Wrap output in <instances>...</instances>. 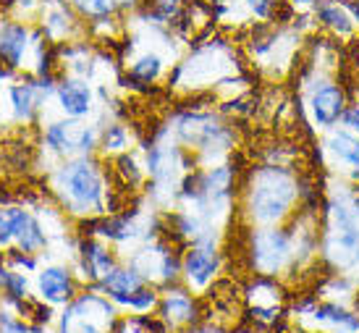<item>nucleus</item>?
<instances>
[{
  "label": "nucleus",
  "mask_w": 359,
  "mask_h": 333,
  "mask_svg": "<svg viewBox=\"0 0 359 333\" xmlns=\"http://www.w3.org/2000/svg\"><path fill=\"white\" fill-rule=\"evenodd\" d=\"M53 192L58 194L63 208L74 215H100L105 208V182L100 165L87 158L63 163L53 176Z\"/></svg>",
  "instance_id": "f257e3e1"
},
{
  "label": "nucleus",
  "mask_w": 359,
  "mask_h": 333,
  "mask_svg": "<svg viewBox=\"0 0 359 333\" xmlns=\"http://www.w3.org/2000/svg\"><path fill=\"white\" fill-rule=\"evenodd\" d=\"M297 184L291 182V176L280 168H265L257 171L255 186L250 192V210L257 221H276L294 202Z\"/></svg>",
  "instance_id": "f03ea898"
},
{
  "label": "nucleus",
  "mask_w": 359,
  "mask_h": 333,
  "mask_svg": "<svg viewBox=\"0 0 359 333\" xmlns=\"http://www.w3.org/2000/svg\"><path fill=\"white\" fill-rule=\"evenodd\" d=\"M116 310L102 294H81L66 304L58 333H110Z\"/></svg>",
  "instance_id": "7ed1b4c3"
},
{
  "label": "nucleus",
  "mask_w": 359,
  "mask_h": 333,
  "mask_svg": "<svg viewBox=\"0 0 359 333\" xmlns=\"http://www.w3.org/2000/svg\"><path fill=\"white\" fill-rule=\"evenodd\" d=\"M97 134L92 126L81 121H58L50 123L45 132V144L58 155H71V152H90L95 147Z\"/></svg>",
  "instance_id": "20e7f679"
},
{
  "label": "nucleus",
  "mask_w": 359,
  "mask_h": 333,
  "mask_svg": "<svg viewBox=\"0 0 359 333\" xmlns=\"http://www.w3.org/2000/svg\"><path fill=\"white\" fill-rule=\"evenodd\" d=\"M289 257V236L283 231H259L252 236V265L259 273H276Z\"/></svg>",
  "instance_id": "39448f33"
},
{
  "label": "nucleus",
  "mask_w": 359,
  "mask_h": 333,
  "mask_svg": "<svg viewBox=\"0 0 359 333\" xmlns=\"http://www.w3.org/2000/svg\"><path fill=\"white\" fill-rule=\"evenodd\" d=\"M37 294L42 302H48L50 307L55 304H69L76 294V283L66 268L60 265H48L37 273Z\"/></svg>",
  "instance_id": "423d86ee"
},
{
  "label": "nucleus",
  "mask_w": 359,
  "mask_h": 333,
  "mask_svg": "<svg viewBox=\"0 0 359 333\" xmlns=\"http://www.w3.org/2000/svg\"><path fill=\"white\" fill-rule=\"evenodd\" d=\"M218 268H220L218 252L205 239H200V242L194 244V247H189L187 254H184V273H187L189 283H194V286H205V283L212 281V276L218 273Z\"/></svg>",
  "instance_id": "0eeeda50"
},
{
  "label": "nucleus",
  "mask_w": 359,
  "mask_h": 333,
  "mask_svg": "<svg viewBox=\"0 0 359 333\" xmlns=\"http://www.w3.org/2000/svg\"><path fill=\"white\" fill-rule=\"evenodd\" d=\"M344 113V90L339 84H323L312 95V116L315 121L323 126L339 121V116Z\"/></svg>",
  "instance_id": "6e6552de"
},
{
  "label": "nucleus",
  "mask_w": 359,
  "mask_h": 333,
  "mask_svg": "<svg viewBox=\"0 0 359 333\" xmlns=\"http://www.w3.org/2000/svg\"><path fill=\"white\" fill-rule=\"evenodd\" d=\"M55 95H58V102H60V108H63V113L71 116V118H81V116H87V113H90L92 92H90V87H84L81 81L63 79L58 84Z\"/></svg>",
  "instance_id": "1a4fd4ad"
},
{
  "label": "nucleus",
  "mask_w": 359,
  "mask_h": 333,
  "mask_svg": "<svg viewBox=\"0 0 359 333\" xmlns=\"http://www.w3.org/2000/svg\"><path fill=\"white\" fill-rule=\"evenodd\" d=\"M48 90H50L48 81H42V84H32V81L13 84V87H11V102H13L16 118H19V121H32L37 108H40L42 92L48 95Z\"/></svg>",
  "instance_id": "9d476101"
},
{
  "label": "nucleus",
  "mask_w": 359,
  "mask_h": 333,
  "mask_svg": "<svg viewBox=\"0 0 359 333\" xmlns=\"http://www.w3.org/2000/svg\"><path fill=\"white\" fill-rule=\"evenodd\" d=\"M142 281H144V278H142L134 268H131V271L113 268V271H110L108 276L100 281V292L105 294V297H110L113 302L121 304L129 294H134L137 289H142Z\"/></svg>",
  "instance_id": "9b49d317"
},
{
  "label": "nucleus",
  "mask_w": 359,
  "mask_h": 333,
  "mask_svg": "<svg viewBox=\"0 0 359 333\" xmlns=\"http://www.w3.org/2000/svg\"><path fill=\"white\" fill-rule=\"evenodd\" d=\"M116 268L113 254L97 242L81 244V271L87 273V281H102Z\"/></svg>",
  "instance_id": "f8f14e48"
},
{
  "label": "nucleus",
  "mask_w": 359,
  "mask_h": 333,
  "mask_svg": "<svg viewBox=\"0 0 359 333\" xmlns=\"http://www.w3.org/2000/svg\"><path fill=\"white\" fill-rule=\"evenodd\" d=\"M160 313H163V320L168 325H187L194 323L197 307H194V299L187 292H168L160 299Z\"/></svg>",
  "instance_id": "ddd939ff"
},
{
  "label": "nucleus",
  "mask_w": 359,
  "mask_h": 333,
  "mask_svg": "<svg viewBox=\"0 0 359 333\" xmlns=\"http://www.w3.org/2000/svg\"><path fill=\"white\" fill-rule=\"evenodd\" d=\"M27 40H29V34L24 27H16V24H11L6 29L0 32V58L6 61L8 69H16L24 58V50H27Z\"/></svg>",
  "instance_id": "4468645a"
},
{
  "label": "nucleus",
  "mask_w": 359,
  "mask_h": 333,
  "mask_svg": "<svg viewBox=\"0 0 359 333\" xmlns=\"http://www.w3.org/2000/svg\"><path fill=\"white\" fill-rule=\"evenodd\" d=\"M29 210H24L19 205H0V247L16 244V236L29 221Z\"/></svg>",
  "instance_id": "2eb2a0df"
},
{
  "label": "nucleus",
  "mask_w": 359,
  "mask_h": 333,
  "mask_svg": "<svg viewBox=\"0 0 359 333\" xmlns=\"http://www.w3.org/2000/svg\"><path fill=\"white\" fill-rule=\"evenodd\" d=\"M318 19L323 21L328 29L336 32V34H349L351 32V16L341 8L339 3H333V0H320Z\"/></svg>",
  "instance_id": "dca6fc26"
},
{
  "label": "nucleus",
  "mask_w": 359,
  "mask_h": 333,
  "mask_svg": "<svg viewBox=\"0 0 359 333\" xmlns=\"http://www.w3.org/2000/svg\"><path fill=\"white\" fill-rule=\"evenodd\" d=\"M330 152H333L341 163L357 168V173H359V140H354L349 134H333V137H330Z\"/></svg>",
  "instance_id": "f3484780"
},
{
  "label": "nucleus",
  "mask_w": 359,
  "mask_h": 333,
  "mask_svg": "<svg viewBox=\"0 0 359 333\" xmlns=\"http://www.w3.org/2000/svg\"><path fill=\"white\" fill-rule=\"evenodd\" d=\"M160 69H163V61H160L155 53H152V55H142L140 61L131 66V76L140 81H152V79H158Z\"/></svg>",
  "instance_id": "a211bd4d"
},
{
  "label": "nucleus",
  "mask_w": 359,
  "mask_h": 333,
  "mask_svg": "<svg viewBox=\"0 0 359 333\" xmlns=\"http://www.w3.org/2000/svg\"><path fill=\"white\" fill-rule=\"evenodd\" d=\"M116 173H118V179L123 186H134V184H140L142 173L137 171V163L131 155H118L116 158Z\"/></svg>",
  "instance_id": "6ab92c4d"
},
{
  "label": "nucleus",
  "mask_w": 359,
  "mask_h": 333,
  "mask_svg": "<svg viewBox=\"0 0 359 333\" xmlns=\"http://www.w3.org/2000/svg\"><path fill=\"white\" fill-rule=\"evenodd\" d=\"M129 142V132L126 126H108L105 134H102V147L108 152H121Z\"/></svg>",
  "instance_id": "aec40b11"
},
{
  "label": "nucleus",
  "mask_w": 359,
  "mask_h": 333,
  "mask_svg": "<svg viewBox=\"0 0 359 333\" xmlns=\"http://www.w3.org/2000/svg\"><path fill=\"white\" fill-rule=\"evenodd\" d=\"M181 13L179 0H152V16L158 21H173Z\"/></svg>",
  "instance_id": "412c9836"
},
{
  "label": "nucleus",
  "mask_w": 359,
  "mask_h": 333,
  "mask_svg": "<svg viewBox=\"0 0 359 333\" xmlns=\"http://www.w3.org/2000/svg\"><path fill=\"white\" fill-rule=\"evenodd\" d=\"M74 6H79L90 16H108L113 11V0H71Z\"/></svg>",
  "instance_id": "4be33fe9"
},
{
  "label": "nucleus",
  "mask_w": 359,
  "mask_h": 333,
  "mask_svg": "<svg viewBox=\"0 0 359 333\" xmlns=\"http://www.w3.org/2000/svg\"><path fill=\"white\" fill-rule=\"evenodd\" d=\"M341 116H344V123H346L349 129L359 132V105H351V108H346V111L341 113Z\"/></svg>",
  "instance_id": "5701e85b"
},
{
  "label": "nucleus",
  "mask_w": 359,
  "mask_h": 333,
  "mask_svg": "<svg viewBox=\"0 0 359 333\" xmlns=\"http://www.w3.org/2000/svg\"><path fill=\"white\" fill-rule=\"evenodd\" d=\"M247 3H252V8L257 11L259 16H265L270 11V3H273V0H247Z\"/></svg>",
  "instance_id": "b1692460"
},
{
  "label": "nucleus",
  "mask_w": 359,
  "mask_h": 333,
  "mask_svg": "<svg viewBox=\"0 0 359 333\" xmlns=\"http://www.w3.org/2000/svg\"><path fill=\"white\" fill-rule=\"evenodd\" d=\"M210 3H223V0H210Z\"/></svg>",
  "instance_id": "393cba45"
}]
</instances>
